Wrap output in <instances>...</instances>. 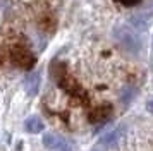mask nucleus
I'll return each mask as SVG.
<instances>
[{
    "label": "nucleus",
    "mask_w": 153,
    "mask_h": 151,
    "mask_svg": "<svg viewBox=\"0 0 153 151\" xmlns=\"http://www.w3.org/2000/svg\"><path fill=\"white\" fill-rule=\"evenodd\" d=\"M114 38H115V41L122 47V50H126L127 53L136 55L139 50H141V47H143L141 38L127 26H117L115 27V29H114Z\"/></svg>",
    "instance_id": "f257e3e1"
},
{
    "label": "nucleus",
    "mask_w": 153,
    "mask_h": 151,
    "mask_svg": "<svg viewBox=\"0 0 153 151\" xmlns=\"http://www.w3.org/2000/svg\"><path fill=\"white\" fill-rule=\"evenodd\" d=\"M10 60H12V64L17 65V67L31 70L33 65L36 64V57L33 55V52L28 50L26 47H14L12 52H10Z\"/></svg>",
    "instance_id": "f03ea898"
},
{
    "label": "nucleus",
    "mask_w": 153,
    "mask_h": 151,
    "mask_svg": "<svg viewBox=\"0 0 153 151\" xmlns=\"http://www.w3.org/2000/svg\"><path fill=\"white\" fill-rule=\"evenodd\" d=\"M43 146L50 151H71L69 143L64 137L57 136V134H52V132L43 134Z\"/></svg>",
    "instance_id": "7ed1b4c3"
},
{
    "label": "nucleus",
    "mask_w": 153,
    "mask_h": 151,
    "mask_svg": "<svg viewBox=\"0 0 153 151\" xmlns=\"http://www.w3.org/2000/svg\"><path fill=\"white\" fill-rule=\"evenodd\" d=\"M40 84H42V79H40V72H28L26 77H24V89L29 96H36L38 91H40Z\"/></svg>",
    "instance_id": "20e7f679"
},
{
    "label": "nucleus",
    "mask_w": 153,
    "mask_h": 151,
    "mask_svg": "<svg viewBox=\"0 0 153 151\" xmlns=\"http://www.w3.org/2000/svg\"><path fill=\"white\" fill-rule=\"evenodd\" d=\"M110 113H112V107L110 105H102V107H98L91 112L90 115V120L93 124H103L107 122L108 118H110Z\"/></svg>",
    "instance_id": "39448f33"
},
{
    "label": "nucleus",
    "mask_w": 153,
    "mask_h": 151,
    "mask_svg": "<svg viewBox=\"0 0 153 151\" xmlns=\"http://www.w3.org/2000/svg\"><path fill=\"white\" fill-rule=\"evenodd\" d=\"M24 129L29 134H40V132L45 130V124H43V120L38 115H29L24 120Z\"/></svg>",
    "instance_id": "423d86ee"
},
{
    "label": "nucleus",
    "mask_w": 153,
    "mask_h": 151,
    "mask_svg": "<svg viewBox=\"0 0 153 151\" xmlns=\"http://www.w3.org/2000/svg\"><path fill=\"white\" fill-rule=\"evenodd\" d=\"M122 134H124V129H122V127H115V129L110 130L108 134H105V136L100 137V144H103L107 148H112V146H115V144L119 143V139L122 137Z\"/></svg>",
    "instance_id": "0eeeda50"
},
{
    "label": "nucleus",
    "mask_w": 153,
    "mask_h": 151,
    "mask_svg": "<svg viewBox=\"0 0 153 151\" xmlns=\"http://www.w3.org/2000/svg\"><path fill=\"white\" fill-rule=\"evenodd\" d=\"M131 24L136 27V29H146V27L152 24V14H148V12L134 14L131 17Z\"/></svg>",
    "instance_id": "6e6552de"
},
{
    "label": "nucleus",
    "mask_w": 153,
    "mask_h": 151,
    "mask_svg": "<svg viewBox=\"0 0 153 151\" xmlns=\"http://www.w3.org/2000/svg\"><path fill=\"white\" fill-rule=\"evenodd\" d=\"M50 74H52V77H53V81L59 84V82L67 76L65 64H62V62H53V64H52V70H50Z\"/></svg>",
    "instance_id": "1a4fd4ad"
},
{
    "label": "nucleus",
    "mask_w": 153,
    "mask_h": 151,
    "mask_svg": "<svg viewBox=\"0 0 153 151\" xmlns=\"http://www.w3.org/2000/svg\"><path fill=\"white\" fill-rule=\"evenodd\" d=\"M132 96H136V89H132V88H127L124 89V93H122V103H131L132 101Z\"/></svg>",
    "instance_id": "9d476101"
},
{
    "label": "nucleus",
    "mask_w": 153,
    "mask_h": 151,
    "mask_svg": "<svg viewBox=\"0 0 153 151\" xmlns=\"http://www.w3.org/2000/svg\"><path fill=\"white\" fill-rule=\"evenodd\" d=\"M119 2H120L124 7H134V5H138L141 0H119Z\"/></svg>",
    "instance_id": "9b49d317"
},
{
    "label": "nucleus",
    "mask_w": 153,
    "mask_h": 151,
    "mask_svg": "<svg viewBox=\"0 0 153 151\" xmlns=\"http://www.w3.org/2000/svg\"><path fill=\"white\" fill-rule=\"evenodd\" d=\"M146 110H148L150 113H153V100H150V101L146 103Z\"/></svg>",
    "instance_id": "f8f14e48"
},
{
    "label": "nucleus",
    "mask_w": 153,
    "mask_h": 151,
    "mask_svg": "<svg viewBox=\"0 0 153 151\" xmlns=\"http://www.w3.org/2000/svg\"><path fill=\"white\" fill-rule=\"evenodd\" d=\"M152 45H153V41H152Z\"/></svg>",
    "instance_id": "ddd939ff"
}]
</instances>
